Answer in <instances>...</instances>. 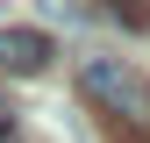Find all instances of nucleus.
<instances>
[{"label":"nucleus","instance_id":"obj_2","mask_svg":"<svg viewBox=\"0 0 150 143\" xmlns=\"http://www.w3.org/2000/svg\"><path fill=\"white\" fill-rule=\"evenodd\" d=\"M50 57H57V43H50L43 29H0V72H14V79H43Z\"/></svg>","mask_w":150,"mask_h":143},{"label":"nucleus","instance_id":"obj_4","mask_svg":"<svg viewBox=\"0 0 150 143\" xmlns=\"http://www.w3.org/2000/svg\"><path fill=\"white\" fill-rule=\"evenodd\" d=\"M0 143H22V129H14V100L0 93Z\"/></svg>","mask_w":150,"mask_h":143},{"label":"nucleus","instance_id":"obj_3","mask_svg":"<svg viewBox=\"0 0 150 143\" xmlns=\"http://www.w3.org/2000/svg\"><path fill=\"white\" fill-rule=\"evenodd\" d=\"M100 7H107V22H122L129 36H143V29H150V0H100Z\"/></svg>","mask_w":150,"mask_h":143},{"label":"nucleus","instance_id":"obj_1","mask_svg":"<svg viewBox=\"0 0 150 143\" xmlns=\"http://www.w3.org/2000/svg\"><path fill=\"white\" fill-rule=\"evenodd\" d=\"M79 100L122 143H150V72L129 57H79Z\"/></svg>","mask_w":150,"mask_h":143}]
</instances>
